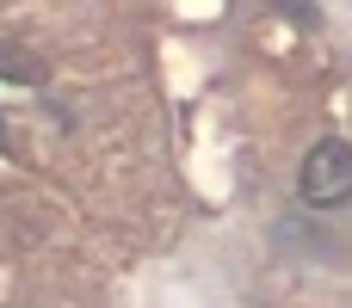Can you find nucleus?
Listing matches in <instances>:
<instances>
[{
	"mask_svg": "<svg viewBox=\"0 0 352 308\" xmlns=\"http://www.w3.org/2000/svg\"><path fill=\"white\" fill-rule=\"evenodd\" d=\"M346 198H352V148L340 136H328V142H316L309 161H303V204L334 210V204H346Z\"/></svg>",
	"mask_w": 352,
	"mask_h": 308,
	"instance_id": "obj_1",
	"label": "nucleus"
},
{
	"mask_svg": "<svg viewBox=\"0 0 352 308\" xmlns=\"http://www.w3.org/2000/svg\"><path fill=\"white\" fill-rule=\"evenodd\" d=\"M0 74H19V80H37V74H43V68H31V62H12V56H6V49H0Z\"/></svg>",
	"mask_w": 352,
	"mask_h": 308,
	"instance_id": "obj_2",
	"label": "nucleus"
}]
</instances>
